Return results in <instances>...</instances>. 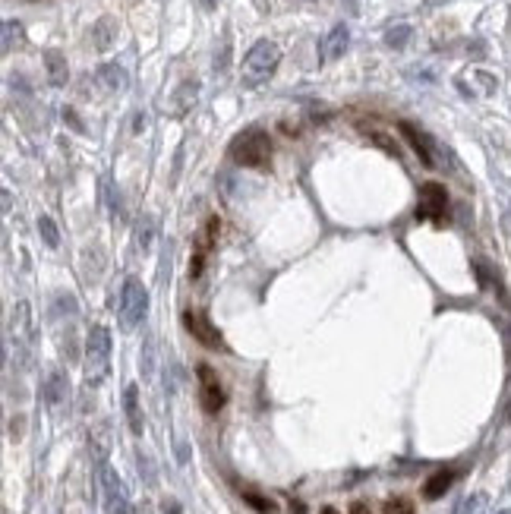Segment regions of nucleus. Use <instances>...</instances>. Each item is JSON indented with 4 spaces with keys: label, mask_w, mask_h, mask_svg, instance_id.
<instances>
[{
    "label": "nucleus",
    "mask_w": 511,
    "mask_h": 514,
    "mask_svg": "<svg viewBox=\"0 0 511 514\" xmlns=\"http://www.w3.org/2000/svg\"><path fill=\"white\" fill-rule=\"evenodd\" d=\"M382 514H416V505L407 499V495H395L382 505Z\"/></svg>",
    "instance_id": "19"
},
{
    "label": "nucleus",
    "mask_w": 511,
    "mask_h": 514,
    "mask_svg": "<svg viewBox=\"0 0 511 514\" xmlns=\"http://www.w3.org/2000/svg\"><path fill=\"white\" fill-rule=\"evenodd\" d=\"M218 231H221V221H218V215H211L209 224H205V231H202V237L196 240V253H193V259H190V278H199V274L205 272V262H209L211 247H215V240H218Z\"/></svg>",
    "instance_id": "8"
},
{
    "label": "nucleus",
    "mask_w": 511,
    "mask_h": 514,
    "mask_svg": "<svg viewBox=\"0 0 511 514\" xmlns=\"http://www.w3.org/2000/svg\"><path fill=\"white\" fill-rule=\"evenodd\" d=\"M114 35H117V22L111 16H102V19L92 26V42H95L98 51H108L114 44Z\"/></svg>",
    "instance_id": "16"
},
{
    "label": "nucleus",
    "mask_w": 511,
    "mask_h": 514,
    "mask_svg": "<svg viewBox=\"0 0 511 514\" xmlns=\"http://www.w3.org/2000/svg\"><path fill=\"white\" fill-rule=\"evenodd\" d=\"M13 42L16 44L22 42V26H19V22H13V19H7V22H3V54L13 51Z\"/></svg>",
    "instance_id": "23"
},
{
    "label": "nucleus",
    "mask_w": 511,
    "mask_h": 514,
    "mask_svg": "<svg viewBox=\"0 0 511 514\" xmlns=\"http://www.w3.org/2000/svg\"><path fill=\"white\" fill-rule=\"evenodd\" d=\"M398 133H401V136L410 142V149L416 151V158H420L423 167H436V145H432V139L426 136V133L416 130V126L407 124V120H401V124H398Z\"/></svg>",
    "instance_id": "9"
},
{
    "label": "nucleus",
    "mask_w": 511,
    "mask_h": 514,
    "mask_svg": "<svg viewBox=\"0 0 511 514\" xmlns=\"http://www.w3.org/2000/svg\"><path fill=\"white\" fill-rule=\"evenodd\" d=\"M38 233L44 237V243H48L51 249L60 247V233H57V224L48 218V215H41V218H38Z\"/></svg>",
    "instance_id": "21"
},
{
    "label": "nucleus",
    "mask_w": 511,
    "mask_h": 514,
    "mask_svg": "<svg viewBox=\"0 0 511 514\" xmlns=\"http://www.w3.org/2000/svg\"><path fill=\"white\" fill-rule=\"evenodd\" d=\"M123 411H127V420H130V429L136 436H143V413H139V388L136 385H127L123 391Z\"/></svg>",
    "instance_id": "15"
},
{
    "label": "nucleus",
    "mask_w": 511,
    "mask_h": 514,
    "mask_svg": "<svg viewBox=\"0 0 511 514\" xmlns=\"http://www.w3.org/2000/svg\"><path fill=\"white\" fill-rule=\"evenodd\" d=\"M410 35H414V28H410V26H395V28H389V32H385V44H389V48H395V51H401L404 44L410 42Z\"/></svg>",
    "instance_id": "20"
},
{
    "label": "nucleus",
    "mask_w": 511,
    "mask_h": 514,
    "mask_svg": "<svg viewBox=\"0 0 511 514\" xmlns=\"http://www.w3.org/2000/svg\"><path fill=\"white\" fill-rule=\"evenodd\" d=\"M348 42H350L348 26H334L332 32L325 35V42H322V57H325V60H338V57L348 51Z\"/></svg>",
    "instance_id": "11"
},
{
    "label": "nucleus",
    "mask_w": 511,
    "mask_h": 514,
    "mask_svg": "<svg viewBox=\"0 0 511 514\" xmlns=\"http://www.w3.org/2000/svg\"><path fill=\"white\" fill-rule=\"evenodd\" d=\"M278 63H281V48L275 42H268V38H262V42H256L246 51L243 67H240V79H243L246 89H259L262 83H268L275 76Z\"/></svg>",
    "instance_id": "2"
},
{
    "label": "nucleus",
    "mask_w": 511,
    "mask_h": 514,
    "mask_svg": "<svg viewBox=\"0 0 511 514\" xmlns=\"http://www.w3.org/2000/svg\"><path fill=\"white\" fill-rule=\"evenodd\" d=\"M202 3H205V7H209V10H211V7H215V0H202Z\"/></svg>",
    "instance_id": "28"
},
{
    "label": "nucleus",
    "mask_w": 511,
    "mask_h": 514,
    "mask_svg": "<svg viewBox=\"0 0 511 514\" xmlns=\"http://www.w3.org/2000/svg\"><path fill=\"white\" fill-rule=\"evenodd\" d=\"M196 379H199V404H202V411L209 417H218L227 404V395H225V385H221L218 372L211 370L209 363H199Z\"/></svg>",
    "instance_id": "6"
},
{
    "label": "nucleus",
    "mask_w": 511,
    "mask_h": 514,
    "mask_svg": "<svg viewBox=\"0 0 511 514\" xmlns=\"http://www.w3.org/2000/svg\"><path fill=\"white\" fill-rule=\"evenodd\" d=\"M196 98H199V83L196 79H184V83L177 85V92H174V114L184 117L186 110L196 104Z\"/></svg>",
    "instance_id": "13"
},
{
    "label": "nucleus",
    "mask_w": 511,
    "mask_h": 514,
    "mask_svg": "<svg viewBox=\"0 0 511 514\" xmlns=\"http://www.w3.org/2000/svg\"><path fill=\"white\" fill-rule=\"evenodd\" d=\"M108 360H111V331L104 325H92L89 341H86V372H89V382H102L108 376Z\"/></svg>",
    "instance_id": "4"
},
{
    "label": "nucleus",
    "mask_w": 511,
    "mask_h": 514,
    "mask_svg": "<svg viewBox=\"0 0 511 514\" xmlns=\"http://www.w3.org/2000/svg\"><path fill=\"white\" fill-rule=\"evenodd\" d=\"M152 233H155V221L145 215L143 218V224H139V247L143 249H149L152 247Z\"/></svg>",
    "instance_id": "24"
},
{
    "label": "nucleus",
    "mask_w": 511,
    "mask_h": 514,
    "mask_svg": "<svg viewBox=\"0 0 511 514\" xmlns=\"http://www.w3.org/2000/svg\"><path fill=\"white\" fill-rule=\"evenodd\" d=\"M319 514H341V511H338V508H332V505H328V508H322Z\"/></svg>",
    "instance_id": "27"
},
{
    "label": "nucleus",
    "mask_w": 511,
    "mask_h": 514,
    "mask_svg": "<svg viewBox=\"0 0 511 514\" xmlns=\"http://www.w3.org/2000/svg\"><path fill=\"white\" fill-rule=\"evenodd\" d=\"M102 486H104V505H108V514H127L123 483H120V476H114L111 467H104V470H102Z\"/></svg>",
    "instance_id": "10"
},
{
    "label": "nucleus",
    "mask_w": 511,
    "mask_h": 514,
    "mask_svg": "<svg viewBox=\"0 0 511 514\" xmlns=\"http://www.w3.org/2000/svg\"><path fill=\"white\" fill-rule=\"evenodd\" d=\"M184 329L190 331V335L196 338L202 347H211V350H225L227 347L225 335L218 331V325L211 322L202 309H186V313H184Z\"/></svg>",
    "instance_id": "7"
},
{
    "label": "nucleus",
    "mask_w": 511,
    "mask_h": 514,
    "mask_svg": "<svg viewBox=\"0 0 511 514\" xmlns=\"http://www.w3.org/2000/svg\"><path fill=\"white\" fill-rule=\"evenodd\" d=\"M350 514H373V508L366 501H350Z\"/></svg>",
    "instance_id": "26"
},
{
    "label": "nucleus",
    "mask_w": 511,
    "mask_h": 514,
    "mask_svg": "<svg viewBox=\"0 0 511 514\" xmlns=\"http://www.w3.org/2000/svg\"><path fill=\"white\" fill-rule=\"evenodd\" d=\"M98 83L108 92H123L127 89V69L120 63H102L98 67Z\"/></svg>",
    "instance_id": "12"
},
{
    "label": "nucleus",
    "mask_w": 511,
    "mask_h": 514,
    "mask_svg": "<svg viewBox=\"0 0 511 514\" xmlns=\"http://www.w3.org/2000/svg\"><path fill=\"white\" fill-rule=\"evenodd\" d=\"M455 476H457L455 470H436V473L430 476V480L423 483V495H426V499H442V495L451 489Z\"/></svg>",
    "instance_id": "14"
},
{
    "label": "nucleus",
    "mask_w": 511,
    "mask_h": 514,
    "mask_svg": "<svg viewBox=\"0 0 511 514\" xmlns=\"http://www.w3.org/2000/svg\"><path fill=\"white\" fill-rule=\"evenodd\" d=\"M416 221H432L436 227H445L448 221V190L436 180L420 186V199H416Z\"/></svg>",
    "instance_id": "3"
},
{
    "label": "nucleus",
    "mask_w": 511,
    "mask_h": 514,
    "mask_svg": "<svg viewBox=\"0 0 511 514\" xmlns=\"http://www.w3.org/2000/svg\"><path fill=\"white\" fill-rule=\"evenodd\" d=\"M240 499H243L246 505L252 508V511H259V514H278V505H275L272 499H266V495H259V492H252V489H240Z\"/></svg>",
    "instance_id": "18"
},
{
    "label": "nucleus",
    "mask_w": 511,
    "mask_h": 514,
    "mask_svg": "<svg viewBox=\"0 0 511 514\" xmlns=\"http://www.w3.org/2000/svg\"><path fill=\"white\" fill-rule=\"evenodd\" d=\"M63 395H67V379H63L60 372H51L48 376V401L57 404V401H63Z\"/></svg>",
    "instance_id": "22"
},
{
    "label": "nucleus",
    "mask_w": 511,
    "mask_h": 514,
    "mask_svg": "<svg viewBox=\"0 0 511 514\" xmlns=\"http://www.w3.org/2000/svg\"><path fill=\"white\" fill-rule=\"evenodd\" d=\"M48 79H51V85H67V60H63V54L60 51H48Z\"/></svg>",
    "instance_id": "17"
},
{
    "label": "nucleus",
    "mask_w": 511,
    "mask_h": 514,
    "mask_svg": "<svg viewBox=\"0 0 511 514\" xmlns=\"http://www.w3.org/2000/svg\"><path fill=\"white\" fill-rule=\"evenodd\" d=\"M498 514H511V511H498Z\"/></svg>",
    "instance_id": "29"
},
{
    "label": "nucleus",
    "mask_w": 511,
    "mask_h": 514,
    "mask_svg": "<svg viewBox=\"0 0 511 514\" xmlns=\"http://www.w3.org/2000/svg\"><path fill=\"white\" fill-rule=\"evenodd\" d=\"M63 120H67V124L73 126L76 133H82V130H86V126L79 124V117H76V110H73V108H63Z\"/></svg>",
    "instance_id": "25"
},
{
    "label": "nucleus",
    "mask_w": 511,
    "mask_h": 514,
    "mask_svg": "<svg viewBox=\"0 0 511 514\" xmlns=\"http://www.w3.org/2000/svg\"><path fill=\"white\" fill-rule=\"evenodd\" d=\"M149 313V290L139 278H127L120 290V319H123V329H136L139 322L145 319Z\"/></svg>",
    "instance_id": "5"
},
{
    "label": "nucleus",
    "mask_w": 511,
    "mask_h": 514,
    "mask_svg": "<svg viewBox=\"0 0 511 514\" xmlns=\"http://www.w3.org/2000/svg\"><path fill=\"white\" fill-rule=\"evenodd\" d=\"M231 161L240 167H252V171H268L272 165V139L266 130L250 126V130L237 133L231 142Z\"/></svg>",
    "instance_id": "1"
}]
</instances>
